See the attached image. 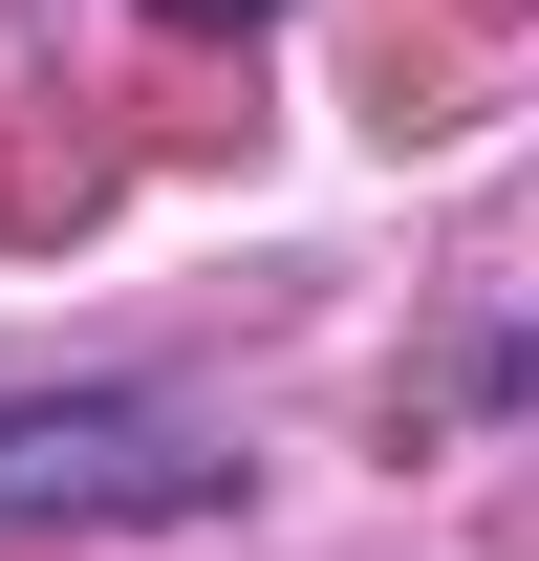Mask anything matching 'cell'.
<instances>
[{
	"label": "cell",
	"instance_id": "cell-1",
	"mask_svg": "<svg viewBox=\"0 0 539 561\" xmlns=\"http://www.w3.org/2000/svg\"><path fill=\"white\" fill-rule=\"evenodd\" d=\"M216 454L195 411H130V389H44V411H0V518H195Z\"/></svg>",
	"mask_w": 539,
	"mask_h": 561
},
{
	"label": "cell",
	"instance_id": "cell-2",
	"mask_svg": "<svg viewBox=\"0 0 539 561\" xmlns=\"http://www.w3.org/2000/svg\"><path fill=\"white\" fill-rule=\"evenodd\" d=\"M151 22H195V44H238V22H280V0H151Z\"/></svg>",
	"mask_w": 539,
	"mask_h": 561
}]
</instances>
